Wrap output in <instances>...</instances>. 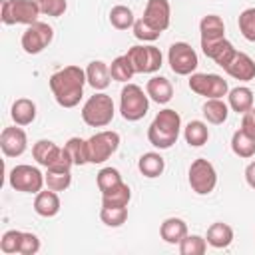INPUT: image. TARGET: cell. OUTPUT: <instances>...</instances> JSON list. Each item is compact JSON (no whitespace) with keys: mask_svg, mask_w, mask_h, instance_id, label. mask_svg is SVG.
I'll return each mask as SVG.
<instances>
[{"mask_svg":"<svg viewBox=\"0 0 255 255\" xmlns=\"http://www.w3.org/2000/svg\"><path fill=\"white\" fill-rule=\"evenodd\" d=\"M86 84V70L80 66H66L50 76V90L62 108H76L84 96Z\"/></svg>","mask_w":255,"mask_h":255,"instance_id":"cell-1","label":"cell"},{"mask_svg":"<svg viewBox=\"0 0 255 255\" xmlns=\"http://www.w3.org/2000/svg\"><path fill=\"white\" fill-rule=\"evenodd\" d=\"M179 131H181V116L175 110L165 108V110L157 112V116L149 124L147 139L157 149H169L177 141Z\"/></svg>","mask_w":255,"mask_h":255,"instance_id":"cell-2","label":"cell"},{"mask_svg":"<svg viewBox=\"0 0 255 255\" xmlns=\"http://www.w3.org/2000/svg\"><path fill=\"white\" fill-rule=\"evenodd\" d=\"M114 114V100L104 92H96L82 106V120L90 128H106L108 124H112Z\"/></svg>","mask_w":255,"mask_h":255,"instance_id":"cell-3","label":"cell"},{"mask_svg":"<svg viewBox=\"0 0 255 255\" xmlns=\"http://www.w3.org/2000/svg\"><path fill=\"white\" fill-rule=\"evenodd\" d=\"M149 110V96L137 84H126L120 94V114L128 122L141 120Z\"/></svg>","mask_w":255,"mask_h":255,"instance_id":"cell-4","label":"cell"},{"mask_svg":"<svg viewBox=\"0 0 255 255\" xmlns=\"http://www.w3.org/2000/svg\"><path fill=\"white\" fill-rule=\"evenodd\" d=\"M32 155L46 169L48 167H52V169H72V165H74L66 147H60L50 139H38L32 145Z\"/></svg>","mask_w":255,"mask_h":255,"instance_id":"cell-5","label":"cell"},{"mask_svg":"<svg viewBox=\"0 0 255 255\" xmlns=\"http://www.w3.org/2000/svg\"><path fill=\"white\" fill-rule=\"evenodd\" d=\"M40 8L34 0H2V14H0V20L6 24V26H12V24H34L38 22V16H40Z\"/></svg>","mask_w":255,"mask_h":255,"instance_id":"cell-6","label":"cell"},{"mask_svg":"<svg viewBox=\"0 0 255 255\" xmlns=\"http://www.w3.org/2000/svg\"><path fill=\"white\" fill-rule=\"evenodd\" d=\"M187 181L197 195H209L217 185V171L211 161H207L205 157H197L189 165Z\"/></svg>","mask_w":255,"mask_h":255,"instance_id":"cell-7","label":"cell"},{"mask_svg":"<svg viewBox=\"0 0 255 255\" xmlns=\"http://www.w3.org/2000/svg\"><path fill=\"white\" fill-rule=\"evenodd\" d=\"M8 183L16 191H22V193H38V191H42L46 179H44V173L38 167L28 165V163H20V165H14L10 169Z\"/></svg>","mask_w":255,"mask_h":255,"instance_id":"cell-8","label":"cell"},{"mask_svg":"<svg viewBox=\"0 0 255 255\" xmlns=\"http://www.w3.org/2000/svg\"><path fill=\"white\" fill-rule=\"evenodd\" d=\"M167 64H169L173 74H177V76H191L197 70V66H199L197 52L187 42H175V44L169 46Z\"/></svg>","mask_w":255,"mask_h":255,"instance_id":"cell-9","label":"cell"},{"mask_svg":"<svg viewBox=\"0 0 255 255\" xmlns=\"http://www.w3.org/2000/svg\"><path fill=\"white\" fill-rule=\"evenodd\" d=\"M120 147V133L112 129H104L94 133L88 139V159L90 163H104L114 155Z\"/></svg>","mask_w":255,"mask_h":255,"instance_id":"cell-10","label":"cell"},{"mask_svg":"<svg viewBox=\"0 0 255 255\" xmlns=\"http://www.w3.org/2000/svg\"><path fill=\"white\" fill-rule=\"evenodd\" d=\"M126 56L129 58L135 74H153L161 68V62H163V56L159 52V48L155 46H131Z\"/></svg>","mask_w":255,"mask_h":255,"instance_id":"cell-11","label":"cell"},{"mask_svg":"<svg viewBox=\"0 0 255 255\" xmlns=\"http://www.w3.org/2000/svg\"><path fill=\"white\" fill-rule=\"evenodd\" d=\"M189 90L197 96H203L207 100L211 98H223L229 92L227 80L219 74H191L189 76Z\"/></svg>","mask_w":255,"mask_h":255,"instance_id":"cell-12","label":"cell"},{"mask_svg":"<svg viewBox=\"0 0 255 255\" xmlns=\"http://www.w3.org/2000/svg\"><path fill=\"white\" fill-rule=\"evenodd\" d=\"M52 40H54V30H52V26L46 24V22H34V24H30V26H26V30H24L20 42H22L24 52L34 56V54L44 52V50L50 46Z\"/></svg>","mask_w":255,"mask_h":255,"instance_id":"cell-13","label":"cell"},{"mask_svg":"<svg viewBox=\"0 0 255 255\" xmlns=\"http://www.w3.org/2000/svg\"><path fill=\"white\" fill-rule=\"evenodd\" d=\"M0 147L6 157H18L28 147V135L22 129V126H10L4 128L0 133Z\"/></svg>","mask_w":255,"mask_h":255,"instance_id":"cell-14","label":"cell"},{"mask_svg":"<svg viewBox=\"0 0 255 255\" xmlns=\"http://www.w3.org/2000/svg\"><path fill=\"white\" fill-rule=\"evenodd\" d=\"M141 18L157 32H163L169 28L171 22V6L167 0H147Z\"/></svg>","mask_w":255,"mask_h":255,"instance_id":"cell-15","label":"cell"},{"mask_svg":"<svg viewBox=\"0 0 255 255\" xmlns=\"http://www.w3.org/2000/svg\"><path fill=\"white\" fill-rule=\"evenodd\" d=\"M231 78L239 80V82H251L255 78V62L245 54V52H237L221 66Z\"/></svg>","mask_w":255,"mask_h":255,"instance_id":"cell-16","label":"cell"},{"mask_svg":"<svg viewBox=\"0 0 255 255\" xmlns=\"http://www.w3.org/2000/svg\"><path fill=\"white\" fill-rule=\"evenodd\" d=\"M199 32H201V44L217 42L225 38V24L217 14H207L199 22Z\"/></svg>","mask_w":255,"mask_h":255,"instance_id":"cell-17","label":"cell"},{"mask_svg":"<svg viewBox=\"0 0 255 255\" xmlns=\"http://www.w3.org/2000/svg\"><path fill=\"white\" fill-rule=\"evenodd\" d=\"M86 80H88V84H90L94 90H98V92L106 90V88L110 86V80H112L110 66H108L106 62H102V60L90 62L88 68H86Z\"/></svg>","mask_w":255,"mask_h":255,"instance_id":"cell-18","label":"cell"},{"mask_svg":"<svg viewBox=\"0 0 255 255\" xmlns=\"http://www.w3.org/2000/svg\"><path fill=\"white\" fill-rule=\"evenodd\" d=\"M145 92L149 96V100H153L155 104H167L173 98V86L167 78L163 76H153L147 80L145 84Z\"/></svg>","mask_w":255,"mask_h":255,"instance_id":"cell-19","label":"cell"},{"mask_svg":"<svg viewBox=\"0 0 255 255\" xmlns=\"http://www.w3.org/2000/svg\"><path fill=\"white\" fill-rule=\"evenodd\" d=\"M34 211L40 217H54L60 211V197L58 191L54 189H46V191H38L34 197Z\"/></svg>","mask_w":255,"mask_h":255,"instance_id":"cell-20","label":"cell"},{"mask_svg":"<svg viewBox=\"0 0 255 255\" xmlns=\"http://www.w3.org/2000/svg\"><path fill=\"white\" fill-rule=\"evenodd\" d=\"M201 50L207 58H211L217 66H223L233 54H235V46L227 40V38H221L217 42H209V44H201Z\"/></svg>","mask_w":255,"mask_h":255,"instance_id":"cell-21","label":"cell"},{"mask_svg":"<svg viewBox=\"0 0 255 255\" xmlns=\"http://www.w3.org/2000/svg\"><path fill=\"white\" fill-rule=\"evenodd\" d=\"M159 235L165 243H179L185 235H187V223L181 217H167L161 225H159Z\"/></svg>","mask_w":255,"mask_h":255,"instance_id":"cell-22","label":"cell"},{"mask_svg":"<svg viewBox=\"0 0 255 255\" xmlns=\"http://www.w3.org/2000/svg\"><path fill=\"white\" fill-rule=\"evenodd\" d=\"M205 239H207V245H211L215 249H225L233 241V229H231V225H227L223 221H215L209 225Z\"/></svg>","mask_w":255,"mask_h":255,"instance_id":"cell-23","label":"cell"},{"mask_svg":"<svg viewBox=\"0 0 255 255\" xmlns=\"http://www.w3.org/2000/svg\"><path fill=\"white\" fill-rule=\"evenodd\" d=\"M227 104L233 112L245 114L253 108V92L247 86H237L227 92Z\"/></svg>","mask_w":255,"mask_h":255,"instance_id":"cell-24","label":"cell"},{"mask_svg":"<svg viewBox=\"0 0 255 255\" xmlns=\"http://www.w3.org/2000/svg\"><path fill=\"white\" fill-rule=\"evenodd\" d=\"M10 116H12L16 126H30L36 120V104L28 98H18L12 104Z\"/></svg>","mask_w":255,"mask_h":255,"instance_id":"cell-25","label":"cell"},{"mask_svg":"<svg viewBox=\"0 0 255 255\" xmlns=\"http://www.w3.org/2000/svg\"><path fill=\"white\" fill-rule=\"evenodd\" d=\"M137 169H139V173L143 177H149V179L159 177L163 173V169H165V159L157 151H147V153H143L139 157Z\"/></svg>","mask_w":255,"mask_h":255,"instance_id":"cell-26","label":"cell"},{"mask_svg":"<svg viewBox=\"0 0 255 255\" xmlns=\"http://www.w3.org/2000/svg\"><path fill=\"white\" fill-rule=\"evenodd\" d=\"M201 114H203V118H205L209 124L219 126V124H223V122L227 120V116H229V104H225L221 98H211V100H207V102L203 104Z\"/></svg>","mask_w":255,"mask_h":255,"instance_id":"cell-27","label":"cell"},{"mask_svg":"<svg viewBox=\"0 0 255 255\" xmlns=\"http://www.w3.org/2000/svg\"><path fill=\"white\" fill-rule=\"evenodd\" d=\"M129 199H131V189L124 181L102 193V205L106 207H128Z\"/></svg>","mask_w":255,"mask_h":255,"instance_id":"cell-28","label":"cell"},{"mask_svg":"<svg viewBox=\"0 0 255 255\" xmlns=\"http://www.w3.org/2000/svg\"><path fill=\"white\" fill-rule=\"evenodd\" d=\"M183 137L191 147H201L203 143H207L209 139V128L205 122L201 120H191L185 128H183Z\"/></svg>","mask_w":255,"mask_h":255,"instance_id":"cell-29","label":"cell"},{"mask_svg":"<svg viewBox=\"0 0 255 255\" xmlns=\"http://www.w3.org/2000/svg\"><path fill=\"white\" fill-rule=\"evenodd\" d=\"M231 149H233L235 155H239L243 159H249V157L255 155V137H251L243 129H237L231 135Z\"/></svg>","mask_w":255,"mask_h":255,"instance_id":"cell-30","label":"cell"},{"mask_svg":"<svg viewBox=\"0 0 255 255\" xmlns=\"http://www.w3.org/2000/svg\"><path fill=\"white\" fill-rule=\"evenodd\" d=\"M133 12L131 8L124 6V4H116L112 10H110V24L116 28V30H128V28H133Z\"/></svg>","mask_w":255,"mask_h":255,"instance_id":"cell-31","label":"cell"},{"mask_svg":"<svg viewBox=\"0 0 255 255\" xmlns=\"http://www.w3.org/2000/svg\"><path fill=\"white\" fill-rule=\"evenodd\" d=\"M44 179H46L48 189L64 191L72 183V173H70V169H52V167H48L46 173H44Z\"/></svg>","mask_w":255,"mask_h":255,"instance_id":"cell-32","label":"cell"},{"mask_svg":"<svg viewBox=\"0 0 255 255\" xmlns=\"http://www.w3.org/2000/svg\"><path fill=\"white\" fill-rule=\"evenodd\" d=\"M66 151L70 153L74 165H86L90 163L88 159V139H82V137H70L66 143H64Z\"/></svg>","mask_w":255,"mask_h":255,"instance_id":"cell-33","label":"cell"},{"mask_svg":"<svg viewBox=\"0 0 255 255\" xmlns=\"http://www.w3.org/2000/svg\"><path fill=\"white\" fill-rule=\"evenodd\" d=\"M110 74H112V80H116V82H128V80H131V76L135 74V70H133L129 58L124 54V56H118V58L112 60Z\"/></svg>","mask_w":255,"mask_h":255,"instance_id":"cell-34","label":"cell"},{"mask_svg":"<svg viewBox=\"0 0 255 255\" xmlns=\"http://www.w3.org/2000/svg\"><path fill=\"white\" fill-rule=\"evenodd\" d=\"M207 251V239L201 235H185L179 241V253L181 255H203Z\"/></svg>","mask_w":255,"mask_h":255,"instance_id":"cell-35","label":"cell"},{"mask_svg":"<svg viewBox=\"0 0 255 255\" xmlns=\"http://www.w3.org/2000/svg\"><path fill=\"white\" fill-rule=\"evenodd\" d=\"M100 219L108 227H120L128 219V207H106V205H102Z\"/></svg>","mask_w":255,"mask_h":255,"instance_id":"cell-36","label":"cell"},{"mask_svg":"<svg viewBox=\"0 0 255 255\" xmlns=\"http://www.w3.org/2000/svg\"><path fill=\"white\" fill-rule=\"evenodd\" d=\"M96 183H98V189L104 193V191L112 189L114 185L122 183V175H120V171L116 167H102L98 171V175H96Z\"/></svg>","mask_w":255,"mask_h":255,"instance_id":"cell-37","label":"cell"},{"mask_svg":"<svg viewBox=\"0 0 255 255\" xmlns=\"http://www.w3.org/2000/svg\"><path fill=\"white\" fill-rule=\"evenodd\" d=\"M237 24H239V32L243 34V38L249 40V42H255V6L245 8L239 14Z\"/></svg>","mask_w":255,"mask_h":255,"instance_id":"cell-38","label":"cell"},{"mask_svg":"<svg viewBox=\"0 0 255 255\" xmlns=\"http://www.w3.org/2000/svg\"><path fill=\"white\" fill-rule=\"evenodd\" d=\"M22 235H24V231H18V229H8V231L2 235V239H0V251H2V253H6V255L20 253Z\"/></svg>","mask_w":255,"mask_h":255,"instance_id":"cell-39","label":"cell"},{"mask_svg":"<svg viewBox=\"0 0 255 255\" xmlns=\"http://www.w3.org/2000/svg\"><path fill=\"white\" fill-rule=\"evenodd\" d=\"M131 30H133V36H135L137 40H141V42H153V40H157V38L161 36V32H157L155 28H151L143 18L135 20Z\"/></svg>","mask_w":255,"mask_h":255,"instance_id":"cell-40","label":"cell"},{"mask_svg":"<svg viewBox=\"0 0 255 255\" xmlns=\"http://www.w3.org/2000/svg\"><path fill=\"white\" fill-rule=\"evenodd\" d=\"M34 2L38 4V8H40L42 14L54 16V18L62 16L66 12V8H68V2L66 0H34Z\"/></svg>","mask_w":255,"mask_h":255,"instance_id":"cell-41","label":"cell"},{"mask_svg":"<svg viewBox=\"0 0 255 255\" xmlns=\"http://www.w3.org/2000/svg\"><path fill=\"white\" fill-rule=\"evenodd\" d=\"M40 251V239L36 233L24 231L22 235V245H20V255H36Z\"/></svg>","mask_w":255,"mask_h":255,"instance_id":"cell-42","label":"cell"},{"mask_svg":"<svg viewBox=\"0 0 255 255\" xmlns=\"http://www.w3.org/2000/svg\"><path fill=\"white\" fill-rule=\"evenodd\" d=\"M241 129H243L245 133H249L251 137H255V108H251L249 112H245V114H243Z\"/></svg>","mask_w":255,"mask_h":255,"instance_id":"cell-43","label":"cell"},{"mask_svg":"<svg viewBox=\"0 0 255 255\" xmlns=\"http://www.w3.org/2000/svg\"><path fill=\"white\" fill-rule=\"evenodd\" d=\"M245 181L249 187L255 189V161H251L247 167H245Z\"/></svg>","mask_w":255,"mask_h":255,"instance_id":"cell-44","label":"cell"}]
</instances>
